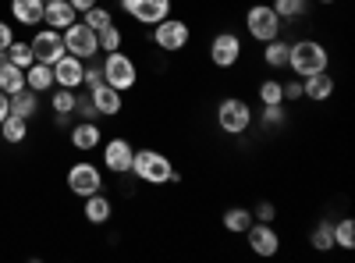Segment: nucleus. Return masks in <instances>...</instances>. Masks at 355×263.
Masks as SVG:
<instances>
[{"instance_id": "7", "label": "nucleus", "mask_w": 355, "mask_h": 263, "mask_svg": "<svg viewBox=\"0 0 355 263\" xmlns=\"http://www.w3.org/2000/svg\"><path fill=\"white\" fill-rule=\"evenodd\" d=\"M61 36H64V50H68L71 57H78V61H93V57L100 53L96 33H93L85 22H71Z\"/></svg>"}, {"instance_id": "10", "label": "nucleus", "mask_w": 355, "mask_h": 263, "mask_svg": "<svg viewBox=\"0 0 355 263\" xmlns=\"http://www.w3.org/2000/svg\"><path fill=\"white\" fill-rule=\"evenodd\" d=\"M28 46H33V57L36 61H43V65H53V61H61V57L68 53L64 50V36L57 33V28H40V33L28 40Z\"/></svg>"}, {"instance_id": "38", "label": "nucleus", "mask_w": 355, "mask_h": 263, "mask_svg": "<svg viewBox=\"0 0 355 263\" xmlns=\"http://www.w3.org/2000/svg\"><path fill=\"white\" fill-rule=\"evenodd\" d=\"M75 110L82 114V121H96V118H100V114H96V107H93V100H89V93H85V96H78Z\"/></svg>"}, {"instance_id": "21", "label": "nucleus", "mask_w": 355, "mask_h": 263, "mask_svg": "<svg viewBox=\"0 0 355 263\" xmlns=\"http://www.w3.org/2000/svg\"><path fill=\"white\" fill-rule=\"evenodd\" d=\"M110 214H114V207H110V199L103 196V189L93 192V196H85V221L89 224H107Z\"/></svg>"}, {"instance_id": "1", "label": "nucleus", "mask_w": 355, "mask_h": 263, "mask_svg": "<svg viewBox=\"0 0 355 263\" xmlns=\"http://www.w3.org/2000/svg\"><path fill=\"white\" fill-rule=\"evenodd\" d=\"M132 174L139 182H146V185H178V182H182V174L174 171L171 157L160 153V150H135Z\"/></svg>"}, {"instance_id": "36", "label": "nucleus", "mask_w": 355, "mask_h": 263, "mask_svg": "<svg viewBox=\"0 0 355 263\" xmlns=\"http://www.w3.org/2000/svg\"><path fill=\"white\" fill-rule=\"evenodd\" d=\"M107 78H103V65H85V71H82V85H85V93H93V90H100Z\"/></svg>"}, {"instance_id": "25", "label": "nucleus", "mask_w": 355, "mask_h": 263, "mask_svg": "<svg viewBox=\"0 0 355 263\" xmlns=\"http://www.w3.org/2000/svg\"><path fill=\"white\" fill-rule=\"evenodd\" d=\"M288 40H270V43H263V65L266 68H288Z\"/></svg>"}, {"instance_id": "28", "label": "nucleus", "mask_w": 355, "mask_h": 263, "mask_svg": "<svg viewBox=\"0 0 355 263\" xmlns=\"http://www.w3.org/2000/svg\"><path fill=\"white\" fill-rule=\"evenodd\" d=\"M75 103H78L75 90H64V85H53V90H50V107H53V114H75Z\"/></svg>"}, {"instance_id": "15", "label": "nucleus", "mask_w": 355, "mask_h": 263, "mask_svg": "<svg viewBox=\"0 0 355 263\" xmlns=\"http://www.w3.org/2000/svg\"><path fill=\"white\" fill-rule=\"evenodd\" d=\"M71 22H78V11L68 4V0H50V4L43 8V25L57 28V33H64Z\"/></svg>"}, {"instance_id": "16", "label": "nucleus", "mask_w": 355, "mask_h": 263, "mask_svg": "<svg viewBox=\"0 0 355 263\" xmlns=\"http://www.w3.org/2000/svg\"><path fill=\"white\" fill-rule=\"evenodd\" d=\"M334 96V78L327 71H316L309 78H302V100H313V103H323Z\"/></svg>"}, {"instance_id": "6", "label": "nucleus", "mask_w": 355, "mask_h": 263, "mask_svg": "<svg viewBox=\"0 0 355 263\" xmlns=\"http://www.w3.org/2000/svg\"><path fill=\"white\" fill-rule=\"evenodd\" d=\"M245 28H249V36H252L256 43H270V40L281 36L284 22L277 18V11H274L270 4H252V8L245 11Z\"/></svg>"}, {"instance_id": "43", "label": "nucleus", "mask_w": 355, "mask_h": 263, "mask_svg": "<svg viewBox=\"0 0 355 263\" xmlns=\"http://www.w3.org/2000/svg\"><path fill=\"white\" fill-rule=\"evenodd\" d=\"M316 4H323V8H331V4H334V0H316Z\"/></svg>"}, {"instance_id": "32", "label": "nucleus", "mask_w": 355, "mask_h": 263, "mask_svg": "<svg viewBox=\"0 0 355 263\" xmlns=\"http://www.w3.org/2000/svg\"><path fill=\"white\" fill-rule=\"evenodd\" d=\"M259 121H263V128H281V125L288 121V110H284V103H263Z\"/></svg>"}, {"instance_id": "33", "label": "nucleus", "mask_w": 355, "mask_h": 263, "mask_svg": "<svg viewBox=\"0 0 355 263\" xmlns=\"http://www.w3.org/2000/svg\"><path fill=\"white\" fill-rule=\"evenodd\" d=\"M8 61L18 65V68H28V65L36 61V57H33V46L21 43V40H11V46H8Z\"/></svg>"}, {"instance_id": "41", "label": "nucleus", "mask_w": 355, "mask_h": 263, "mask_svg": "<svg viewBox=\"0 0 355 263\" xmlns=\"http://www.w3.org/2000/svg\"><path fill=\"white\" fill-rule=\"evenodd\" d=\"M8 114H11V96H8V93H0V121H4Z\"/></svg>"}, {"instance_id": "39", "label": "nucleus", "mask_w": 355, "mask_h": 263, "mask_svg": "<svg viewBox=\"0 0 355 263\" xmlns=\"http://www.w3.org/2000/svg\"><path fill=\"white\" fill-rule=\"evenodd\" d=\"M281 85H284V100H302V78H291Z\"/></svg>"}, {"instance_id": "30", "label": "nucleus", "mask_w": 355, "mask_h": 263, "mask_svg": "<svg viewBox=\"0 0 355 263\" xmlns=\"http://www.w3.org/2000/svg\"><path fill=\"white\" fill-rule=\"evenodd\" d=\"M96 43H100V50H103V53H114V50H121L125 33H121V28H117V25L110 22L107 28H100V33H96Z\"/></svg>"}, {"instance_id": "23", "label": "nucleus", "mask_w": 355, "mask_h": 263, "mask_svg": "<svg viewBox=\"0 0 355 263\" xmlns=\"http://www.w3.org/2000/svg\"><path fill=\"white\" fill-rule=\"evenodd\" d=\"M21 90H25V68L4 61V65H0V93L15 96V93H21Z\"/></svg>"}, {"instance_id": "44", "label": "nucleus", "mask_w": 355, "mask_h": 263, "mask_svg": "<svg viewBox=\"0 0 355 263\" xmlns=\"http://www.w3.org/2000/svg\"><path fill=\"white\" fill-rule=\"evenodd\" d=\"M8 61V50H0V65H4Z\"/></svg>"}, {"instance_id": "17", "label": "nucleus", "mask_w": 355, "mask_h": 263, "mask_svg": "<svg viewBox=\"0 0 355 263\" xmlns=\"http://www.w3.org/2000/svg\"><path fill=\"white\" fill-rule=\"evenodd\" d=\"M71 146L78 153H89V150H96V146H103V132L96 121H78L71 128Z\"/></svg>"}, {"instance_id": "11", "label": "nucleus", "mask_w": 355, "mask_h": 263, "mask_svg": "<svg viewBox=\"0 0 355 263\" xmlns=\"http://www.w3.org/2000/svg\"><path fill=\"white\" fill-rule=\"evenodd\" d=\"M245 235H249V249H252L256 256H263V260H270V256L281 253V235H277V228H274V224L252 221Z\"/></svg>"}, {"instance_id": "20", "label": "nucleus", "mask_w": 355, "mask_h": 263, "mask_svg": "<svg viewBox=\"0 0 355 263\" xmlns=\"http://www.w3.org/2000/svg\"><path fill=\"white\" fill-rule=\"evenodd\" d=\"M25 85L33 93H50L53 90V68L43 65V61H33V65L25 68Z\"/></svg>"}, {"instance_id": "22", "label": "nucleus", "mask_w": 355, "mask_h": 263, "mask_svg": "<svg viewBox=\"0 0 355 263\" xmlns=\"http://www.w3.org/2000/svg\"><path fill=\"white\" fill-rule=\"evenodd\" d=\"M252 221H256V217H252V210H249V207H227V210H224V217H220L224 231H231V235H245Z\"/></svg>"}, {"instance_id": "42", "label": "nucleus", "mask_w": 355, "mask_h": 263, "mask_svg": "<svg viewBox=\"0 0 355 263\" xmlns=\"http://www.w3.org/2000/svg\"><path fill=\"white\" fill-rule=\"evenodd\" d=\"M68 4H71V8H75V11L82 15V11H89V8H93V4H96V0H68Z\"/></svg>"}, {"instance_id": "29", "label": "nucleus", "mask_w": 355, "mask_h": 263, "mask_svg": "<svg viewBox=\"0 0 355 263\" xmlns=\"http://www.w3.org/2000/svg\"><path fill=\"white\" fill-rule=\"evenodd\" d=\"M309 246L320 249V253L334 249V221H320V224L313 228V235H309Z\"/></svg>"}, {"instance_id": "18", "label": "nucleus", "mask_w": 355, "mask_h": 263, "mask_svg": "<svg viewBox=\"0 0 355 263\" xmlns=\"http://www.w3.org/2000/svg\"><path fill=\"white\" fill-rule=\"evenodd\" d=\"M89 100H93V107H96V114H107V118H114V114H121V107H125V100H121V93L114 90V85H100V90H93L89 93Z\"/></svg>"}, {"instance_id": "9", "label": "nucleus", "mask_w": 355, "mask_h": 263, "mask_svg": "<svg viewBox=\"0 0 355 263\" xmlns=\"http://www.w3.org/2000/svg\"><path fill=\"white\" fill-rule=\"evenodd\" d=\"M68 189L75 192V196H93V192H100L103 189V171L96 167V164H89V160H78L71 171H68Z\"/></svg>"}, {"instance_id": "13", "label": "nucleus", "mask_w": 355, "mask_h": 263, "mask_svg": "<svg viewBox=\"0 0 355 263\" xmlns=\"http://www.w3.org/2000/svg\"><path fill=\"white\" fill-rule=\"evenodd\" d=\"M132 157H135V146L128 139H107L103 146V167L110 174H132Z\"/></svg>"}, {"instance_id": "37", "label": "nucleus", "mask_w": 355, "mask_h": 263, "mask_svg": "<svg viewBox=\"0 0 355 263\" xmlns=\"http://www.w3.org/2000/svg\"><path fill=\"white\" fill-rule=\"evenodd\" d=\"M252 217H256V221H266V224H274V217H277V207H274L270 199H263V203H256Z\"/></svg>"}, {"instance_id": "34", "label": "nucleus", "mask_w": 355, "mask_h": 263, "mask_svg": "<svg viewBox=\"0 0 355 263\" xmlns=\"http://www.w3.org/2000/svg\"><path fill=\"white\" fill-rule=\"evenodd\" d=\"M82 22L93 28V33H100V28H107L110 22H114V15L107 11V8H100V4H93L89 11H82Z\"/></svg>"}, {"instance_id": "31", "label": "nucleus", "mask_w": 355, "mask_h": 263, "mask_svg": "<svg viewBox=\"0 0 355 263\" xmlns=\"http://www.w3.org/2000/svg\"><path fill=\"white\" fill-rule=\"evenodd\" d=\"M334 246L338 249H355V221L352 217L334 221Z\"/></svg>"}, {"instance_id": "27", "label": "nucleus", "mask_w": 355, "mask_h": 263, "mask_svg": "<svg viewBox=\"0 0 355 263\" xmlns=\"http://www.w3.org/2000/svg\"><path fill=\"white\" fill-rule=\"evenodd\" d=\"M270 8L277 11L281 22H295V18H306L309 15V0H274Z\"/></svg>"}, {"instance_id": "8", "label": "nucleus", "mask_w": 355, "mask_h": 263, "mask_svg": "<svg viewBox=\"0 0 355 263\" xmlns=\"http://www.w3.org/2000/svg\"><path fill=\"white\" fill-rule=\"evenodd\" d=\"M171 8H174V0H121V11L132 18V22H139V25H157V22H164L167 15H171Z\"/></svg>"}, {"instance_id": "5", "label": "nucleus", "mask_w": 355, "mask_h": 263, "mask_svg": "<svg viewBox=\"0 0 355 263\" xmlns=\"http://www.w3.org/2000/svg\"><path fill=\"white\" fill-rule=\"evenodd\" d=\"M103 78H107V85H114L117 93L135 90V82H139L135 57H128V53H121V50L107 53V61H103Z\"/></svg>"}, {"instance_id": "40", "label": "nucleus", "mask_w": 355, "mask_h": 263, "mask_svg": "<svg viewBox=\"0 0 355 263\" xmlns=\"http://www.w3.org/2000/svg\"><path fill=\"white\" fill-rule=\"evenodd\" d=\"M11 40H15V28H11L8 22H0V50H8Z\"/></svg>"}, {"instance_id": "4", "label": "nucleus", "mask_w": 355, "mask_h": 263, "mask_svg": "<svg viewBox=\"0 0 355 263\" xmlns=\"http://www.w3.org/2000/svg\"><path fill=\"white\" fill-rule=\"evenodd\" d=\"M252 125V107L242 96H227L217 103V128L224 135H245Z\"/></svg>"}, {"instance_id": "35", "label": "nucleus", "mask_w": 355, "mask_h": 263, "mask_svg": "<svg viewBox=\"0 0 355 263\" xmlns=\"http://www.w3.org/2000/svg\"><path fill=\"white\" fill-rule=\"evenodd\" d=\"M259 103H284V85L277 78L259 82Z\"/></svg>"}, {"instance_id": "45", "label": "nucleus", "mask_w": 355, "mask_h": 263, "mask_svg": "<svg viewBox=\"0 0 355 263\" xmlns=\"http://www.w3.org/2000/svg\"><path fill=\"white\" fill-rule=\"evenodd\" d=\"M43 4H50V0H43Z\"/></svg>"}, {"instance_id": "2", "label": "nucleus", "mask_w": 355, "mask_h": 263, "mask_svg": "<svg viewBox=\"0 0 355 263\" xmlns=\"http://www.w3.org/2000/svg\"><path fill=\"white\" fill-rule=\"evenodd\" d=\"M327 65H331V53L316 40H295L288 46V68L295 71V78H309L316 71H327Z\"/></svg>"}, {"instance_id": "14", "label": "nucleus", "mask_w": 355, "mask_h": 263, "mask_svg": "<svg viewBox=\"0 0 355 263\" xmlns=\"http://www.w3.org/2000/svg\"><path fill=\"white\" fill-rule=\"evenodd\" d=\"M53 85H64V90H82V71H85V61L64 53L61 61H53Z\"/></svg>"}, {"instance_id": "24", "label": "nucleus", "mask_w": 355, "mask_h": 263, "mask_svg": "<svg viewBox=\"0 0 355 263\" xmlns=\"http://www.w3.org/2000/svg\"><path fill=\"white\" fill-rule=\"evenodd\" d=\"M36 110H40V93H33L28 85L11 96V114H18V118L28 121V118H36Z\"/></svg>"}, {"instance_id": "26", "label": "nucleus", "mask_w": 355, "mask_h": 263, "mask_svg": "<svg viewBox=\"0 0 355 263\" xmlns=\"http://www.w3.org/2000/svg\"><path fill=\"white\" fill-rule=\"evenodd\" d=\"M25 135H28V121L25 118H18V114H8L4 121H0V139L4 142H25Z\"/></svg>"}, {"instance_id": "12", "label": "nucleus", "mask_w": 355, "mask_h": 263, "mask_svg": "<svg viewBox=\"0 0 355 263\" xmlns=\"http://www.w3.org/2000/svg\"><path fill=\"white\" fill-rule=\"evenodd\" d=\"M242 61V40L234 33H217L210 40V65L214 68H234Z\"/></svg>"}, {"instance_id": "3", "label": "nucleus", "mask_w": 355, "mask_h": 263, "mask_svg": "<svg viewBox=\"0 0 355 263\" xmlns=\"http://www.w3.org/2000/svg\"><path fill=\"white\" fill-rule=\"evenodd\" d=\"M153 46L157 50H164V53H178V50H185L189 43H192V25L185 22V18H174V15H167L164 22H157L153 25Z\"/></svg>"}, {"instance_id": "19", "label": "nucleus", "mask_w": 355, "mask_h": 263, "mask_svg": "<svg viewBox=\"0 0 355 263\" xmlns=\"http://www.w3.org/2000/svg\"><path fill=\"white\" fill-rule=\"evenodd\" d=\"M43 0H11V18L18 25H43Z\"/></svg>"}, {"instance_id": "46", "label": "nucleus", "mask_w": 355, "mask_h": 263, "mask_svg": "<svg viewBox=\"0 0 355 263\" xmlns=\"http://www.w3.org/2000/svg\"><path fill=\"white\" fill-rule=\"evenodd\" d=\"M0 142H4V139H0Z\"/></svg>"}]
</instances>
